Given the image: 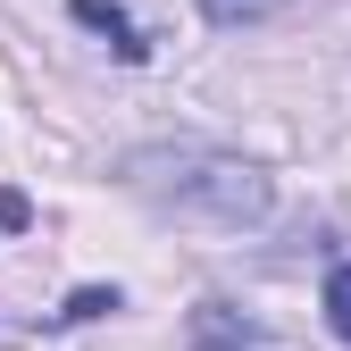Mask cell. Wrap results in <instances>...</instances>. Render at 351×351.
<instances>
[{
	"mask_svg": "<svg viewBox=\"0 0 351 351\" xmlns=\"http://www.w3.org/2000/svg\"><path fill=\"white\" fill-rule=\"evenodd\" d=\"M101 310H117V293H75V301H67V310H59V318L75 326V318H101Z\"/></svg>",
	"mask_w": 351,
	"mask_h": 351,
	"instance_id": "6",
	"label": "cell"
},
{
	"mask_svg": "<svg viewBox=\"0 0 351 351\" xmlns=\"http://www.w3.org/2000/svg\"><path fill=\"white\" fill-rule=\"evenodd\" d=\"M125 184L151 193L176 217H201V226H259V217H268V176L251 159H234V151H209V143L134 151L125 159Z\"/></svg>",
	"mask_w": 351,
	"mask_h": 351,
	"instance_id": "1",
	"label": "cell"
},
{
	"mask_svg": "<svg viewBox=\"0 0 351 351\" xmlns=\"http://www.w3.org/2000/svg\"><path fill=\"white\" fill-rule=\"evenodd\" d=\"M285 0H201V17L209 25H259V17H276Z\"/></svg>",
	"mask_w": 351,
	"mask_h": 351,
	"instance_id": "4",
	"label": "cell"
},
{
	"mask_svg": "<svg viewBox=\"0 0 351 351\" xmlns=\"http://www.w3.org/2000/svg\"><path fill=\"white\" fill-rule=\"evenodd\" d=\"M326 326H335V335L351 343V259H343V268L326 276Z\"/></svg>",
	"mask_w": 351,
	"mask_h": 351,
	"instance_id": "5",
	"label": "cell"
},
{
	"mask_svg": "<svg viewBox=\"0 0 351 351\" xmlns=\"http://www.w3.org/2000/svg\"><path fill=\"white\" fill-rule=\"evenodd\" d=\"M75 17L93 25V34H109V51H117V59H151V34L125 17L117 0H75Z\"/></svg>",
	"mask_w": 351,
	"mask_h": 351,
	"instance_id": "3",
	"label": "cell"
},
{
	"mask_svg": "<svg viewBox=\"0 0 351 351\" xmlns=\"http://www.w3.org/2000/svg\"><path fill=\"white\" fill-rule=\"evenodd\" d=\"M184 335H193V351H259V343H268V335L234 310V301H201Z\"/></svg>",
	"mask_w": 351,
	"mask_h": 351,
	"instance_id": "2",
	"label": "cell"
}]
</instances>
